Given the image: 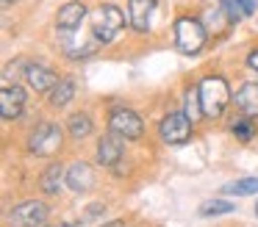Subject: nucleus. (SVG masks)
Here are the masks:
<instances>
[{
	"label": "nucleus",
	"instance_id": "412c9836",
	"mask_svg": "<svg viewBox=\"0 0 258 227\" xmlns=\"http://www.w3.org/2000/svg\"><path fill=\"white\" fill-rule=\"evenodd\" d=\"M183 114L189 116L191 122H197V119L203 116V105H200V92H197V83L183 92Z\"/></svg>",
	"mask_w": 258,
	"mask_h": 227
},
{
	"label": "nucleus",
	"instance_id": "6e6552de",
	"mask_svg": "<svg viewBox=\"0 0 258 227\" xmlns=\"http://www.w3.org/2000/svg\"><path fill=\"white\" fill-rule=\"evenodd\" d=\"M89 6L84 0H70V3H61L56 9V17H53V28L58 33H70V31H81L86 20H89Z\"/></svg>",
	"mask_w": 258,
	"mask_h": 227
},
{
	"label": "nucleus",
	"instance_id": "2eb2a0df",
	"mask_svg": "<svg viewBox=\"0 0 258 227\" xmlns=\"http://www.w3.org/2000/svg\"><path fill=\"white\" fill-rule=\"evenodd\" d=\"M233 103L239 108V114L255 119L258 116V81H244L233 94Z\"/></svg>",
	"mask_w": 258,
	"mask_h": 227
},
{
	"label": "nucleus",
	"instance_id": "c85d7f7f",
	"mask_svg": "<svg viewBox=\"0 0 258 227\" xmlns=\"http://www.w3.org/2000/svg\"><path fill=\"white\" fill-rule=\"evenodd\" d=\"M61 227H84L81 221H67V224H61Z\"/></svg>",
	"mask_w": 258,
	"mask_h": 227
},
{
	"label": "nucleus",
	"instance_id": "f8f14e48",
	"mask_svg": "<svg viewBox=\"0 0 258 227\" xmlns=\"http://www.w3.org/2000/svg\"><path fill=\"white\" fill-rule=\"evenodd\" d=\"M25 103H28V94H25V89L20 83L0 89V116L6 122L20 119L25 114Z\"/></svg>",
	"mask_w": 258,
	"mask_h": 227
},
{
	"label": "nucleus",
	"instance_id": "b1692460",
	"mask_svg": "<svg viewBox=\"0 0 258 227\" xmlns=\"http://www.w3.org/2000/svg\"><path fill=\"white\" fill-rule=\"evenodd\" d=\"M230 136H233V138H239V141H250V138L255 136V125H252V119H250V116H244V114H241L239 119H233V122H230Z\"/></svg>",
	"mask_w": 258,
	"mask_h": 227
},
{
	"label": "nucleus",
	"instance_id": "f257e3e1",
	"mask_svg": "<svg viewBox=\"0 0 258 227\" xmlns=\"http://www.w3.org/2000/svg\"><path fill=\"white\" fill-rule=\"evenodd\" d=\"M197 92H200L203 116H208V119L225 116V111L233 103V92H230L228 78L219 75V72H206V75L197 81Z\"/></svg>",
	"mask_w": 258,
	"mask_h": 227
},
{
	"label": "nucleus",
	"instance_id": "ddd939ff",
	"mask_svg": "<svg viewBox=\"0 0 258 227\" xmlns=\"http://www.w3.org/2000/svg\"><path fill=\"white\" fill-rule=\"evenodd\" d=\"M128 25L134 33H147L156 14V0H128Z\"/></svg>",
	"mask_w": 258,
	"mask_h": 227
},
{
	"label": "nucleus",
	"instance_id": "a878e982",
	"mask_svg": "<svg viewBox=\"0 0 258 227\" xmlns=\"http://www.w3.org/2000/svg\"><path fill=\"white\" fill-rule=\"evenodd\" d=\"M103 213H106V205H103V202H95V205H89V208L84 210V219H86V221H95V219H100Z\"/></svg>",
	"mask_w": 258,
	"mask_h": 227
},
{
	"label": "nucleus",
	"instance_id": "423d86ee",
	"mask_svg": "<svg viewBox=\"0 0 258 227\" xmlns=\"http://www.w3.org/2000/svg\"><path fill=\"white\" fill-rule=\"evenodd\" d=\"M50 216V208H47L42 199H25V202L14 205L6 213V224L9 227H42Z\"/></svg>",
	"mask_w": 258,
	"mask_h": 227
},
{
	"label": "nucleus",
	"instance_id": "5701e85b",
	"mask_svg": "<svg viewBox=\"0 0 258 227\" xmlns=\"http://www.w3.org/2000/svg\"><path fill=\"white\" fill-rule=\"evenodd\" d=\"M219 6L225 9V14H228L230 25H239V22H244L247 17H252L250 11H247L244 0H219Z\"/></svg>",
	"mask_w": 258,
	"mask_h": 227
},
{
	"label": "nucleus",
	"instance_id": "2f4dec72",
	"mask_svg": "<svg viewBox=\"0 0 258 227\" xmlns=\"http://www.w3.org/2000/svg\"><path fill=\"white\" fill-rule=\"evenodd\" d=\"M42 227H45V224H42Z\"/></svg>",
	"mask_w": 258,
	"mask_h": 227
},
{
	"label": "nucleus",
	"instance_id": "9b49d317",
	"mask_svg": "<svg viewBox=\"0 0 258 227\" xmlns=\"http://www.w3.org/2000/svg\"><path fill=\"white\" fill-rule=\"evenodd\" d=\"M61 53L67 55L70 61H84V58H92L97 50L103 47L95 36H78V31H70V33H61Z\"/></svg>",
	"mask_w": 258,
	"mask_h": 227
},
{
	"label": "nucleus",
	"instance_id": "dca6fc26",
	"mask_svg": "<svg viewBox=\"0 0 258 227\" xmlns=\"http://www.w3.org/2000/svg\"><path fill=\"white\" fill-rule=\"evenodd\" d=\"M75 92H78L75 78H61V81H58L56 86L47 92V105H50V108H56V111L67 108V105L75 100Z\"/></svg>",
	"mask_w": 258,
	"mask_h": 227
},
{
	"label": "nucleus",
	"instance_id": "7ed1b4c3",
	"mask_svg": "<svg viewBox=\"0 0 258 227\" xmlns=\"http://www.w3.org/2000/svg\"><path fill=\"white\" fill-rule=\"evenodd\" d=\"M128 25V11H122L117 3H100L95 11L89 14V28H92V36L108 47L119 39V33L125 31Z\"/></svg>",
	"mask_w": 258,
	"mask_h": 227
},
{
	"label": "nucleus",
	"instance_id": "393cba45",
	"mask_svg": "<svg viewBox=\"0 0 258 227\" xmlns=\"http://www.w3.org/2000/svg\"><path fill=\"white\" fill-rule=\"evenodd\" d=\"M225 194H239V197L258 194V177H239V180H233V183L225 186Z\"/></svg>",
	"mask_w": 258,
	"mask_h": 227
},
{
	"label": "nucleus",
	"instance_id": "a211bd4d",
	"mask_svg": "<svg viewBox=\"0 0 258 227\" xmlns=\"http://www.w3.org/2000/svg\"><path fill=\"white\" fill-rule=\"evenodd\" d=\"M200 20L206 22L208 33H214V36H219V33H225L228 28H233V25H230V20H228V14H225V9L219 6V0L214 6H206V9H203Z\"/></svg>",
	"mask_w": 258,
	"mask_h": 227
},
{
	"label": "nucleus",
	"instance_id": "f3484780",
	"mask_svg": "<svg viewBox=\"0 0 258 227\" xmlns=\"http://www.w3.org/2000/svg\"><path fill=\"white\" fill-rule=\"evenodd\" d=\"M64 183H67V169H64L61 164H50L45 172H42V177H39V188L47 194V197L61 194Z\"/></svg>",
	"mask_w": 258,
	"mask_h": 227
},
{
	"label": "nucleus",
	"instance_id": "0eeeda50",
	"mask_svg": "<svg viewBox=\"0 0 258 227\" xmlns=\"http://www.w3.org/2000/svg\"><path fill=\"white\" fill-rule=\"evenodd\" d=\"M195 133V122L183 114V111H169L161 122H158V136L164 144H186Z\"/></svg>",
	"mask_w": 258,
	"mask_h": 227
},
{
	"label": "nucleus",
	"instance_id": "4468645a",
	"mask_svg": "<svg viewBox=\"0 0 258 227\" xmlns=\"http://www.w3.org/2000/svg\"><path fill=\"white\" fill-rule=\"evenodd\" d=\"M97 183L95 172H92V166L86 164V161H75L73 166H67V188L75 194H86L92 191Z\"/></svg>",
	"mask_w": 258,
	"mask_h": 227
},
{
	"label": "nucleus",
	"instance_id": "aec40b11",
	"mask_svg": "<svg viewBox=\"0 0 258 227\" xmlns=\"http://www.w3.org/2000/svg\"><path fill=\"white\" fill-rule=\"evenodd\" d=\"M25 69H28V61L25 58H12L3 64V86H14V83L25 81Z\"/></svg>",
	"mask_w": 258,
	"mask_h": 227
},
{
	"label": "nucleus",
	"instance_id": "39448f33",
	"mask_svg": "<svg viewBox=\"0 0 258 227\" xmlns=\"http://www.w3.org/2000/svg\"><path fill=\"white\" fill-rule=\"evenodd\" d=\"M108 130H114V133H119L122 138L134 141V138L145 136V119H142L134 108L117 103V105L108 108Z\"/></svg>",
	"mask_w": 258,
	"mask_h": 227
},
{
	"label": "nucleus",
	"instance_id": "7c9ffc66",
	"mask_svg": "<svg viewBox=\"0 0 258 227\" xmlns=\"http://www.w3.org/2000/svg\"><path fill=\"white\" fill-rule=\"evenodd\" d=\"M255 216H258V202H255Z\"/></svg>",
	"mask_w": 258,
	"mask_h": 227
},
{
	"label": "nucleus",
	"instance_id": "1a4fd4ad",
	"mask_svg": "<svg viewBox=\"0 0 258 227\" xmlns=\"http://www.w3.org/2000/svg\"><path fill=\"white\" fill-rule=\"evenodd\" d=\"M58 81H61V75H58V69H53L50 64H45L42 58L28 61V69H25V83H28L31 92L47 94Z\"/></svg>",
	"mask_w": 258,
	"mask_h": 227
},
{
	"label": "nucleus",
	"instance_id": "20e7f679",
	"mask_svg": "<svg viewBox=\"0 0 258 227\" xmlns=\"http://www.w3.org/2000/svg\"><path fill=\"white\" fill-rule=\"evenodd\" d=\"M61 141H64L61 125L47 119V122H39V125L31 127L28 138H25V147L36 158H50V155H56L61 149Z\"/></svg>",
	"mask_w": 258,
	"mask_h": 227
},
{
	"label": "nucleus",
	"instance_id": "4be33fe9",
	"mask_svg": "<svg viewBox=\"0 0 258 227\" xmlns=\"http://www.w3.org/2000/svg\"><path fill=\"white\" fill-rule=\"evenodd\" d=\"M236 205L230 199H208V202L200 205V216L203 219H211V216H225V213H233Z\"/></svg>",
	"mask_w": 258,
	"mask_h": 227
},
{
	"label": "nucleus",
	"instance_id": "f03ea898",
	"mask_svg": "<svg viewBox=\"0 0 258 227\" xmlns=\"http://www.w3.org/2000/svg\"><path fill=\"white\" fill-rule=\"evenodd\" d=\"M208 36L211 33H208L206 22L200 17L180 11L172 20V42H175V50L180 55H200L208 44Z\"/></svg>",
	"mask_w": 258,
	"mask_h": 227
},
{
	"label": "nucleus",
	"instance_id": "cd10ccee",
	"mask_svg": "<svg viewBox=\"0 0 258 227\" xmlns=\"http://www.w3.org/2000/svg\"><path fill=\"white\" fill-rule=\"evenodd\" d=\"M103 227H125V221L117 219V221H108V224H103Z\"/></svg>",
	"mask_w": 258,
	"mask_h": 227
},
{
	"label": "nucleus",
	"instance_id": "6ab92c4d",
	"mask_svg": "<svg viewBox=\"0 0 258 227\" xmlns=\"http://www.w3.org/2000/svg\"><path fill=\"white\" fill-rule=\"evenodd\" d=\"M92 130H95V122H92V116L86 111H75L67 119V133L75 141H84L86 136H92Z\"/></svg>",
	"mask_w": 258,
	"mask_h": 227
},
{
	"label": "nucleus",
	"instance_id": "c756f323",
	"mask_svg": "<svg viewBox=\"0 0 258 227\" xmlns=\"http://www.w3.org/2000/svg\"><path fill=\"white\" fill-rule=\"evenodd\" d=\"M3 3H20V0H3Z\"/></svg>",
	"mask_w": 258,
	"mask_h": 227
},
{
	"label": "nucleus",
	"instance_id": "9d476101",
	"mask_svg": "<svg viewBox=\"0 0 258 227\" xmlns=\"http://www.w3.org/2000/svg\"><path fill=\"white\" fill-rule=\"evenodd\" d=\"M125 149H122V136L114 130L103 133L95 144V161L103 166V169H117V164L122 161Z\"/></svg>",
	"mask_w": 258,
	"mask_h": 227
},
{
	"label": "nucleus",
	"instance_id": "bb28decb",
	"mask_svg": "<svg viewBox=\"0 0 258 227\" xmlns=\"http://www.w3.org/2000/svg\"><path fill=\"white\" fill-rule=\"evenodd\" d=\"M244 61H247V66H250V69L258 75V47H250V50H247Z\"/></svg>",
	"mask_w": 258,
	"mask_h": 227
}]
</instances>
